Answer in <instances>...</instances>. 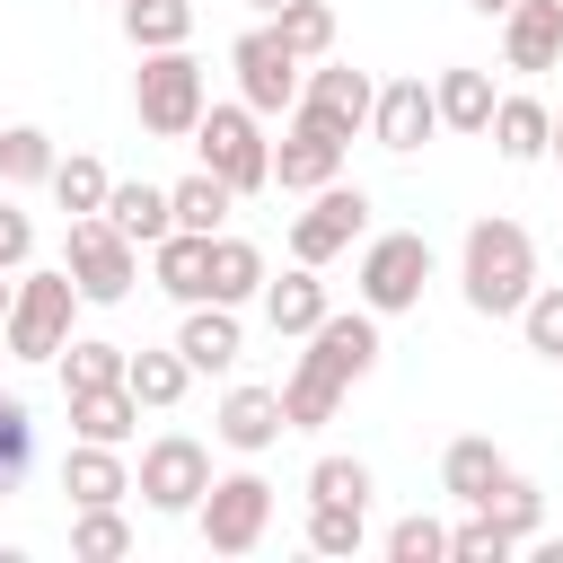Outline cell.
<instances>
[{
  "label": "cell",
  "instance_id": "6da1fadb",
  "mask_svg": "<svg viewBox=\"0 0 563 563\" xmlns=\"http://www.w3.org/2000/svg\"><path fill=\"white\" fill-rule=\"evenodd\" d=\"M457 290L475 317H519V299L537 290V246L510 211H484L466 220V246H457Z\"/></svg>",
  "mask_w": 563,
  "mask_h": 563
},
{
  "label": "cell",
  "instance_id": "7a4b0ae2",
  "mask_svg": "<svg viewBox=\"0 0 563 563\" xmlns=\"http://www.w3.org/2000/svg\"><path fill=\"white\" fill-rule=\"evenodd\" d=\"M202 106H211V88H202V62H194L185 44L141 53V70H132V114H141V132H158V141H194Z\"/></svg>",
  "mask_w": 563,
  "mask_h": 563
},
{
  "label": "cell",
  "instance_id": "3957f363",
  "mask_svg": "<svg viewBox=\"0 0 563 563\" xmlns=\"http://www.w3.org/2000/svg\"><path fill=\"white\" fill-rule=\"evenodd\" d=\"M62 273H70V290H79L88 308H123L132 282H141V246H132L106 211H79L70 238H62Z\"/></svg>",
  "mask_w": 563,
  "mask_h": 563
},
{
  "label": "cell",
  "instance_id": "277c9868",
  "mask_svg": "<svg viewBox=\"0 0 563 563\" xmlns=\"http://www.w3.org/2000/svg\"><path fill=\"white\" fill-rule=\"evenodd\" d=\"M194 150H202V167H211L229 194H264V185H273V141H264V114H255L246 97H238V106H202Z\"/></svg>",
  "mask_w": 563,
  "mask_h": 563
},
{
  "label": "cell",
  "instance_id": "5b68a950",
  "mask_svg": "<svg viewBox=\"0 0 563 563\" xmlns=\"http://www.w3.org/2000/svg\"><path fill=\"white\" fill-rule=\"evenodd\" d=\"M352 282H361V308H369V317H405V308H422V290H431V238H422V229H387V238H369Z\"/></svg>",
  "mask_w": 563,
  "mask_h": 563
},
{
  "label": "cell",
  "instance_id": "8992f818",
  "mask_svg": "<svg viewBox=\"0 0 563 563\" xmlns=\"http://www.w3.org/2000/svg\"><path fill=\"white\" fill-rule=\"evenodd\" d=\"M194 528H202V545H211V554H255V545H264V528H273V484H264L255 466L211 475V484H202V501H194Z\"/></svg>",
  "mask_w": 563,
  "mask_h": 563
},
{
  "label": "cell",
  "instance_id": "52a82bcc",
  "mask_svg": "<svg viewBox=\"0 0 563 563\" xmlns=\"http://www.w3.org/2000/svg\"><path fill=\"white\" fill-rule=\"evenodd\" d=\"M70 308H79V290H70L62 264H53V273H26V264H18V299H9V317H0L9 352H18V361H53V352L70 343Z\"/></svg>",
  "mask_w": 563,
  "mask_h": 563
},
{
  "label": "cell",
  "instance_id": "ba28073f",
  "mask_svg": "<svg viewBox=\"0 0 563 563\" xmlns=\"http://www.w3.org/2000/svg\"><path fill=\"white\" fill-rule=\"evenodd\" d=\"M202 484H211V449H202L194 431H158V440L141 449V475H132V493H141L158 519H185V510L202 501Z\"/></svg>",
  "mask_w": 563,
  "mask_h": 563
},
{
  "label": "cell",
  "instance_id": "9c48e42d",
  "mask_svg": "<svg viewBox=\"0 0 563 563\" xmlns=\"http://www.w3.org/2000/svg\"><path fill=\"white\" fill-rule=\"evenodd\" d=\"M361 229H369V194L334 176V185H317V194H308V211L290 220V264H317V273H325L334 255H352V238H361Z\"/></svg>",
  "mask_w": 563,
  "mask_h": 563
},
{
  "label": "cell",
  "instance_id": "30bf717a",
  "mask_svg": "<svg viewBox=\"0 0 563 563\" xmlns=\"http://www.w3.org/2000/svg\"><path fill=\"white\" fill-rule=\"evenodd\" d=\"M299 343H308L299 361H308L317 378H334V387H361V378L378 369V352H387V343H378V317H369V308H325V317H317V325H308Z\"/></svg>",
  "mask_w": 563,
  "mask_h": 563
},
{
  "label": "cell",
  "instance_id": "8fae6325",
  "mask_svg": "<svg viewBox=\"0 0 563 563\" xmlns=\"http://www.w3.org/2000/svg\"><path fill=\"white\" fill-rule=\"evenodd\" d=\"M229 70H238V97H246L255 114H290V106H299V53H290L273 26H246L238 53H229Z\"/></svg>",
  "mask_w": 563,
  "mask_h": 563
},
{
  "label": "cell",
  "instance_id": "7c38bea8",
  "mask_svg": "<svg viewBox=\"0 0 563 563\" xmlns=\"http://www.w3.org/2000/svg\"><path fill=\"white\" fill-rule=\"evenodd\" d=\"M369 97H378V79L369 70H352V62H317V70H299V106L290 114H308V123H325V132H369Z\"/></svg>",
  "mask_w": 563,
  "mask_h": 563
},
{
  "label": "cell",
  "instance_id": "4fadbf2b",
  "mask_svg": "<svg viewBox=\"0 0 563 563\" xmlns=\"http://www.w3.org/2000/svg\"><path fill=\"white\" fill-rule=\"evenodd\" d=\"M343 132H325V123H308V114H290V132L273 141V185L282 194H317V185H334L343 176Z\"/></svg>",
  "mask_w": 563,
  "mask_h": 563
},
{
  "label": "cell",
  "instance_id": "5bb4252c",
  "mask_svg": "<svg viewBox=\"0 0 563 563\" xmlns=\"http://www.w3.org/2000/svg\"><path fill=\"white\" fill-rule=\"evenodd\" d=\"M440 132V106H431V79H387L378 97H369V141L378 150H396V158H413L422 141Z\"/></svg>",
  "mask_w": 563,
  "mask_h": 563
},
{
  "label": "cell",
  "instance_id": "9a60e30c",
  "mask_svg": "<svg viewBox=\"0 0 563 563\" xmlns=\"http://www.w3.org/2000/svg\"><path fill=\"white\" fill-rule=\"evenodd\" d=\"M501 62L510 70H563V9L554 0H510L501 9Z\"/></svg>",
  "mask_w": 563,
  "mask_h": 563
},
{
  "label": "cell",
  "instance_id": "2e32d148",
  "mask_svg": "<svg viewBox=\"0 0 563 563\" xmlns=\"http://www.w3.org/2000/svg\"><path fill=\"white\" fill-rule=\"evenodd\" d=\"M211 431H220L238 457H264V449L282 440V387H229L220 413H211Z\"/></svg>",
  "mask_w": 563,
  "mask_h": 563
},
{
  "label": "cell",
  "instance_id": "e0dca14e",
  "mask_svg": "<svg viewBox=\"0 0 563 563\" xmlns=\"http://www.w3.org/2000/svg\"><path fill=\"white\" fill-rule=\"evenodd\" d=\"M176 352H185V369H238V352H246V334H238V308H220V299H194V308H185V325H176Z\"/></svg>",
  "mask_w": 563,
  "mask_h": 563
},
{
  "label": "cell",
  "instance_id": "ac0fdd59",
  "mask_svg": "<svg viewBox=\"0 0 563 563\" xmlns=\"http://www.w3.org/2000/svg\"><path fill=\"white\" fill-rule=\"evenodd\" d=\"M123 387H132V405H141V413H167V405H185L194 369H185V352H176V343H141V352H123Z\"/></svg>",
  "mask_w": 563,
  "mask_h": 563
},
{
  "label": "cell",
  "instance_id": "d6986e66",
  "mask_svg": "<svg viewBox=\"0 0 563 563\" xmlns=\"http://www.w3.org/2000/svg\"><path fill=\"white\" fill-rule=\"evenodd\" d=\"M431 106H440V132H484L493 123V70H475V62L431 70Z\"/></svg>",
  "mask_w": 563,
  "mask_h": 563
},
{
  "label": "cell",
  "instance_id": "ffe728a7",
  "mask_svg": "<svg viewBox=\"0 0 563 563\" xmlns=\"http://www.w3.org/2000/svg\"><path fill=\"white\" fill-rule=\"evenodd\" d=\"M150 273H158V290H167L176 308H194V299L211 290V238H194V229H167V238L150 246Z\"/></svg>",
  "mask_w": 563,
  "mask_h": 563
},
{
  "label": "cell",
  "instance_id": "44dd1931",
  "mask_svg": "<svg viewBox=\"0 0 563 563\" xmlns=\"http://www.w3.org/2000/svg\"><path fill=\"white\" fill-rule=\"evenodd\" d=\"M501 475H510V457H501L484 431H466V440H449V449H440V493H449V501H466V510H475Z\"/></svg>",
  "mask_w": 563,
  "mask_h": 563
},
{
  "label": "cell",
  "instance_id": "7402d4cb",
  "mask_svg": "<svg viewBox=\"0 0 563 563\" xmlns=\"http://www.w3.org/2000/svg\"><path fill=\"white\" fill-rule=\"evenodd\" d=\"M62 493H70V510H97V501H123L132 493V466L106 449V440H79L70 457H62Z\"/></svg>",
  "mask_w": 563,
  "mask_h": 563
},
{
  "label": "cell",
  "instance_id": "603a6c76",
  "mask_svg": "<svg viewBox=\"0 0 563 563\" xmlns=\"http://www.w3.org/2000/svg\"><path fill=\"white\" fill-rule=\"evenodd\" d=\"M493 150L510 158V167H537L545 158V132H554V106H537V97H493Z\"/></svg>",
  "mask_w": 563,
  "mask_h": 563
},
{
  "label": "cell",
  "instance_id": "cb8c5ba5",
  "mask_svg": "<svg viewBox=\"0 0 563 563\" xmlns=\"http://www.w3.org/2000/svg\"><path fill=\"white\" fill-rule=\"evenodd\" d=\"M106 220H114L132 246H158V238L176 229V211H167V185H141V176H132V185H106Z\"/></svg>",
  "mask_w": 563,
  "mask_h": 563
},
{
  "label": "cell",
  "instance_id": "d4e9b609",
  "mask_svg": "<svg viewBox=\"0 0 563 563\" xmlns=\"http://www.w3.org/2000/svg\"><path fill=\"white\" fill-rule=\"evenodd\" d=\"M325 317V282H317V264H290L282 282H264V325L273 334H308Z\"/></svg>",
  "mask_w": 563,
  "mask_h": 563
},
{
  "label": "cell",
  "instance_id": "484cf974",
  "mask_svg": "<svg viewBox=\"0 0 563 563\" xmlns=\"http://www.w3.org/2000/svg\"><path fill=\"white\" fill-rule=\"evenodd\" d=\"M132 422H141L132 387H79V396H70V431H79V440H106V449H123V440H132Z\"/></svg>",
  "mask_w": 563,
  "mask_h": 563
},
{
  "label": "cell",
  "instance_id": "4316f807",
  "mask_svg": "<svg viewBox=\"0 0 563 563\" xmlns=\"http://www.w3.org/2000/svg\"><path fill=\"white\" fill-rule=\"evenodd\" d=\"M229 202H238V194H229L211 167H194V176H176V185H167V211H176V229H194V238H220Z\"/></svg>",
  "mask_w": 563,
  "mask_h": 563
},
{
  "label": "cell",
  "instance_id": "83f0119b",
  "mask_svg": "<svg viewBox=\"0 0 563 563\" xmlns=\"http://www.w3.org/2000/svg\"><path fill=\"white\" fill-rule=\"evenodd\" d=\"M53 361H62V396H79V387H123V343H106V334H70Z\"/></svg>",
  "mask_w": 563,
  "mask_h": 563
},
{
  "label": "cell",
  "instance_id": "f1b7e54d",
  "mask_svg": "<svg viewBox=\"0 0 563 563\" xmlns=\"http://www.w3.org/2000/svg\"><path fill=\"white\" fill-rule=\"evenodd\" d=\"M123 35L132 53H167L194 35V0H123Z\"/></svg>",
  "mask_w": 563,
  "mask_h": 563
},
{
  "label": "cell",
  "instance_id": "f546056e",
  "mask_svg": "<svg viewBox=\"0 0 563 563\" xmlns=\"http://www.w3.org/2000/svg\"><path fill=\"white\" fill-rule=\"evenodd\" d=\"M255 290H264V255H255L246 238H211V290H202V299L238 308V299H255Z\"/></svg>",
  "mask_w": 563,
  "mask_h": 563
},
{
  "label": "cell",
  "instance_id": "4dcf8cb0",
  "mask_svg": "<svg viewBox=\"0 0 563 563\" xmlns=\"http://www.w3.org/2000/svg\"><path fill=\"white\" fill-rule=\"evenodd\" d=\"M334 405H343V387H334V378H317L308 361L282 378V431H325V422H334Z\"/></svg>",
  "mask_w": 563,
  "mask_h": 563
},
{
  "label": "cell",
  "instance_id": "1f68e13d",
  "mask_svg": "<svg viewBox=\"0 0 563 563\" xmlns=\"http://www.w3.org/2000/svg\"><path fill=\"white\" fill-rule=\"evenodd\" d=\"M70 554H79V563H114V554H132V519H123V501L70 510Z\"/></svg>",
  "mask_w": 563,
  "mask_h": 563
},
{
  "label": "cell",
  "instance_id": "d6a6232c",
  "mask_svg": "<svg viewBox=\"0 0 563 563\" xmlns=\"http://www.w3.org/2000/svg\"><path fill=\"white\" fill-rule=\"evenodd\" d=\"M369 545V510L361 501H308V554H361Z\"/></svg>",
  "mask_w": 563,
  "mask_h": 563
},
{
  "label": "cell",
  "instance_id": "836d02e7",
  "mask_svg": "<svg viewBox=\"0 0 563 563\" xmlns=\"http://www.w3.org/2000/svg\"><path fill=\"white\" fill-rule=\"evenodd\" d=\"M264 26H273L299 62H325V53H334V9H325V0H282Z\"/></svg>",
  "mask_w": 563,
  "mask_h": 563
},
{
  "label": "cell",
  "instance_id": "e575fe53",
  "mask_svg": "<svg viewBox=\"0 0 563 563\" xmlns=\"http://www.w3.org/2000/svg\"><path fill=\"white\" fill-rule=\"evenodd\" d=\"M44 185H53V202L79 220V211H106V185H114V176H106V158L70 150V158H53V176H44Z\"/></svg>",
  "mask_w": 563,
  "mask_h": 563
},
{
  "label": "cell",
  "instance_id": "d590c367",
  "mask_svg": "<svg viewBox=\"0 0 563 563\" xmlns=\"http://www.w3.org/2000/svg\"><path fill=\"white\" fill-rule=\"evenodd\" d=\"M475 510H484V519H493L501 537H519V545H528V537H537V519H545V493H537L528 475H501V484H493V493H484Z\"/></svg>",
  "mask_w": 563,
  "mask_h": 563
},
{
  "label": "cell",
  "instance_id": "8d00e7d4",
  "mask_svg": "<svg viewBox=\"0 0 563 563\" xmlns=\"http://www.w3.org/2000/svg\"><path fill=\"white\" fill-rule=\"evenodd\" d=\"M53 158H62V150H53L44 123H9V132H0V185H44Z\"/></svg>",
  "mask_w": 563,
  "mask_h": 563
},
{
  "label": "cell",
  "instance_id": "74e56055",
  "mask_svg": "<svg viewBox=\"0 0 563 563\" xmlns=\"http://www.w3.org/2000/svg\"><path fill=\"white\" fill-rule=\"evenodd\" d=\"M519 334H528L537 361H563V282H537L519 299Z\"/></svg>",
  "mask_w": 563,
  "mask_h": 563
},
{
  "label": "cell",
  "instance_id": "f35d334b",
  "mask_svg": "<svg viewBox=\"0 0 563 563\" xmlns=\"http://www.w3.org/2000/svg\"><path fill=\"white\" fill-rule=\"evenodd\" d=\"M26 466H35V413L26 396H0V493H18Z\"/></svg>",
  "mask_w": 563,
  "mask_h": 563
},
{
  "label": "cell",
  "instance_id": "ab89813d",
  "mask_svg": "<svg viewBox=\"0 0 563 563\" xmlns=\"http://www.w3.org/2000/svg\"><path fill=\"white\" fill-rule=\"evenodd\" d=\"M369 493H378L369 457H317V466H308V501H361V510H369Z\"/></svg>",
  "mask_w": 563,
  "mask_h": 563
},
{
  "label": "cell",
  "instance_id": "60d3db41",
  "mask_svg": "<svg viewBox=\"0 0 563 563\" xmlns=\"http://www.w3.org/2000/svg\"><path fill=\"white\" fill-rule=\"evenodd\" d=\"M387 563H449V528L422 519V510L396 519V528H387Z\"/></svg>",
  "mask_w": 563,
  "mask_h": 563
},
{
  "label": "cell",
  "instance_id": "b9f144b4",
  "mask_svg": "<svg viewBox=\"0 0 563 563\" xmlns=\"http://www.w3.org/2000/svg\"><path fill=\"white\" fill-rule=\"evenodd\" d=\"M510 554H519V537H501L484 510H475L466 528H449V563H510Z\"/></svg>",
  "mask_w": 563,
  "mask_h": 563
},
{
  "label": "cell",
  "instance_id": "7bdbcfd3",
  "mask_svg": "<svg viewBox=\"0 0 563 563\" xmlns=\"http://www.w3.org/2000/svg\"><path fill=\"white\" fill-rule=\"evenodd\" d=\"M26 255H35V220H26V211L0 194V273H18Z\"/></svg>",
  "mask_w": 563,
  "mask_h": 563
},
{
  "label": "cell",
  "instance_id": "ee69618b",
  "mask_svg": "<svg viewBox=\"0 0 563 563\" xmlns=\"http://www.w3.org/2000/svg\"><path fill=\"white\" fill-rule=\"evenodd\" d=\"M466 9H475V18H501V9H510V0H466Z\"/></svg>",
  "mask_w": 563,
  "mask_h": 563
},
{
  "label": "cell",
  "instance_id": "f6af8a7d",
  "mask_svg": "<svg viewBox=\"0 0 563 563\" xmlns=\"http://www.w3.org/2000/svg\"><path fill=\"white\" fill-rule=\"evenodd\" d=\"M545 150H554V158H563V106H554V132H545Z\"/></svg>",
  "mask_w": 563,
  "mask_h": 563
},
{
  "label": "cell",
  "instance_id": "bcb514c9",
  "mask_svg": "<svg viewBox=\"0 0 563 563\" xmlns=\"http://www.w3.org/2000/svg\"><path fill=\"white\" fill-rule=\"evenodd\" d=\"M9 299H18V282H9V273H0V317H9Z\"/></svg>",
  "mask_w": 563,
  "mask_h": 563
},
{
  "label": "cell",
  "instance_id": "7dc6e473",
  "mask_svg": "<svg viewBox=\"0 0 563 563\" xmlns=\"http://www.w3.org/2000/svg\"><path fill=\"white\" fill-rule=\"evenodd\" d=\"M246 9H255V18H273V9H282V0H246Z\"/></svg>",
  "mask_w": 563,
  "mask_h": 563
},
{
  "label": "cell",
  "instance_id": "c3c4849f",
  "mask_svg": "<svg viewBox=\"0 0 563 563\" xmlns=\"http://www.w3.org/2000/svg\"><path fill=\"white\" fill-rule=\"evenodd\" d=\"M554 9H563V0H554Z\"/></svg>",
  "mask_w": 563,
  "mask_h": 563
},
{
  "label": "cell",
  "instance_id": "681fc988",
  "mask_svg": "<svg viewBox=\"0 0 563 563\" xmlns=\"http://www.w3.org/2000/svg\"><path fill=\"white\" fill-rule=\"evenodd\" d=\"M114 9H123V0H114Z\"/></svg>",
  "mask_w": 563,
  "mask_h": 563
}]
</instances>
